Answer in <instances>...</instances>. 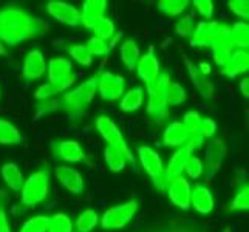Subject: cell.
Masks as SVG:
<instances>
[{"label":"cell","mask_w":249,"mask_h":232,"mask_svg":"<svg viewBox=\"0 0 249 232\" xmlns=\"http://www.w3.org/2000/svg\"><path fill=\"white\" fill-rule=\"evenodd\" d=\"M59 107H61V102L57 99L51 98V99H45V101H39V104L36 107V115L42 116V115H47V113H53L56 111Z\"/></svg>","instance_id":"obj_45"},{"label":"cell","mask_w":249,"mask_h":232,"mask_svg":"<svg viewBox=\"0 0 249 232\" xmlns=\"http://www.w3.org/2000/svg\"><path fill=\"white\" fill-rule=\"evenodd\" d=\"M96 91H98V76L94 74L90 79L79 84L78 87H74L73 90H67V93H64L62 99L59 102L64 107L68 116V121L71 124H78L85 116Z\"/></svg>","instance_id":"obj_2"},{"label":"cell","mask_w":249,"mask_h":232,"mask_svg":"<svg viewBox=\"0 0 249 232\" xmlns=\"http://www.w3.org/2000/svg\"><path fill=\"white\" fill-rule=\"evenodd\" d=\"M187 140L189 132L184 128L181 121H172L162 133V143L169 147H183Z\"/></svg>","instance_id":"obj_23"},{"label":"cell","mask_w":249,"mask_h":232,"mask_svg":"<svg viewBox=\"0 0 249 232\" xmlns=\"http://www.w3.org/2000/svg\"><path fill=\"white\" fill-rule=\"evenodd\" d=\"M158 10L167 16V17H177L181 16L189 6L187 0H161V2L157 3Z\"/></svg>","instance_id":"obj_31"},{"label":"cell","mask_w":249,"mask_h":232,"mask_svg":"<svg viewBox=\"0 0 249 232\" xmlns=\"http://www.w3.org/2000/svg\"><path fill=\"white\" fill-rule=\"evenodd\" d=\"M249 70V53L248 50H234L231 53L228 62L220 68V74L234 79V77L245 74Z\"/></svg>","instance_id":"obj_15"},{"label":"cell","mask_w":249,"mask_h":232,"mask_svg":"<svg viewBox=\"0 0 249 232\" xmlns=\"http://www.w3.org/2000/svg\"><path fill=\"white\" fill-rule=\"evenodd\" d=\"M91 31H93V37L108 42L116 34V27H115V22L111 20L110 17H102V19H99L93 25Z\"/></svg>","instance_id":"obj_30"},{"label":"cell","mask_w":249,"mask_h":232,"mask_svg":"<svg viewBox=\"0 0 249 232\" xmlns=\"http://www.w3.org/2000/svg\"><path fill=\"white\" fill-rule=\"evenodd\" d=\"M144 102V90L141 87H133L124 93V96L119 102V108L125 113H132V111L140 110Z\"/></svg>","instance_id":"obj_26"},{"label":"cell","mask_w":249,"mask_h":232,"mask_svg":"<svg viewBox=\"0 0 249 232\" xmlns=\"http://www.w3.org/2000/svg\"><path fill=\"white\" fill-rule=\"evenodd\" d=\"M138 157L142 169L145 170L152 178V183L158 191H166L167 187V178H166V172H164V164H162V160L160 157V153L149 147V145H140L138 147Z\"/></svg>","instance_id":"obj_7"},{"label":"cell","mask_w":249,"mask_h":232,"mask_svg":"<svg viewBox=\"0 0 249 232\" xmlns=\"http://www.w3.org/2000/svg\"><path fill=\"white\" fill-rule=\"evenodd\" d=\"M79 13H81V25L91 30L93 25L99 19L106 17L107 2L106 0H85L82 3V11Z\"/></svg>","instance_id":"obj_21"},{"label":"cell","mask_w":249,"mask_h":232,"mask_svg":"<svg viewBox=\"0 0 249 232\" xmlns=\"http://www.w3.org/2000/svg\"><path fill=\"white\" fill-rule=\"evenodd\" d=\"M191 206L198 214H201V215H208V214H211L213 211V206H215V200H213L211 189L201 183H196L195 186H192Z\"/></svg>","instance_id":"obj_18"},{"label":"cell","mask_w":249,"mask_h":232,"mask_svg":"<svg viewBox=\"0 0 249 232\" xmlns=\"http://www.w3.org/2000/svg\"><path fill=\"white\" fill-rule=\"evenodd\" d=\"M186 174L196 179V178H200L203 174H204V167H203V161L198 158V157H195V155H192L191 158H189L187 161V164H186Z\"/></svg>","instance_id":"obj_43"},{"label":"cell","mask_w":249,"mask_h":232,"mask_svg":"<svg viewBox=\"0 0 249 232\" xmlns=\"http://www.w3.org/2000/svg\"><path fill=\"white\" fill-rule=\"evenodd\" d=\"M87 50L89 53L93 56H98V57H104L110 53V47H108V42L106 40H101V39H96V37H91L89 42H87Z\"/></svg>","instance_id":"obj_40"},{"label":"cell","mask_w":249,"mask_h":232,"mask_svg":"<svg viewBox=\"0 0 249 232\" xmlns=\"http://www.w3.org/2000/svg\"><path fill=\"white\" fill-rule=\"evenodd\" d=\"M183 62L187 68V73H189V77H191V81L194 84V87L201 94V98L204 99H212L213 94H215V87H213L212 81L209 79L208 76H204L200 73L198 67H196L192 61H189L187 56H183Z\"/></svg>","instance_id":"obj_16"},{"label":"cell","mask_w":249,"mask_h":232,"mask_svg":"<svg viewBox=\"0 0 249 232\" xmlns=\"http://www.w3.org/2000/svg\"><path fill=\"white\" fill-rule=\"evenodd\" d=\"M181 124L184 125V128L189 132V135L194 133H200V124H201V116L198 111L195 110H189L184 113Z\"/></svg>","instance_id":"obj_39"},{"label":"cell","mask_w":249,"mask_h":232,"mask_svg":"<svg viewBox=\"0 0 249 232\" xmlns=\"http://www.w3.org/2000/svg\"><path fill=\"white\" fill-rule=\"evenodd\" d=\"M234 50H228V48H213L212 50V56H213V62H215L220 68L228 62V59Z\"/></svg>","instance_id":"obj_47"},{"label":"cell","mask_w":249,"mask_h":232,"mask_svg":"<svg viewBox=\"0 0 249 232\" xmlns=\"http://www.w3.org/2000/svg\"><path fill=\"white\" fill-rule=\"evenodd\" d=\"M140 57H141V51L138 44H136V40L135 39L124 40V44L121 45V61L128 71L135 70Z\"/></svg>","instance_id":"obj_25"},{"label":"cell","mask_w":249,"mask_h":232,"mask_svg":"<svg viewBox=\"0 0 249 232\" xmlns=\"http://www.w3.org/2000/svg\"><path fill=\"white\" fill-rule=\"evenodd\" d=\"M5 195L3 191H0V232H11L10 223H8L6 217V209H5Z\"/></svg>","instance_id":"obj_48"},{"label":"cell","mask_w":249,"mask_h":232,"mask_svg":"<svg viewBox=\"0 0 249 232\" xmlns=\"http://www.w3.org/2000/svg\"><path fill=\"white\" fill-rule=\"evenodd\" d=\"M191 45L198 48H228L234 50L231 40V27L217 20H203L192 31Z\"/></svg>","instance_id":"obj_3"},{"label":"cell","mask_w":249,"mask_h":232,"mask_svg":"<svg viewBox=\"0 0 249 232\" xmlns=\"http://www.w3.org/2000/svg\"><path fill=\"white\" fill-rule=\"evenodd\" d=\"M74 84V81H70V82H64V84H42L40 87L34 91V98H36L37 101H45V99H51L57 96L59 93L62 91H67L68 89L71 87V85Z\"/></svg>","instance_id":"obj_29"},{"label":"cell","mask_w":249,"mask_h":232,"mask_svg":"<svg viewBox=\"0 0 249 232\" xmlns=\"http://www.w3.org/2000/svg\"><path fill=\"white\" fill-rule=\"evenodd\" d=\"M192 5L195 6V10L198 11V14L204 19H211L213 16V10H215V6H213V2L211 0H194Z\"/></svg>","instance_id":"obj_44"},{"label":"cell","mask_w":249,"mask_h":232,"mask_svg":"<svg viewBox=\"0 0 249 232\" xmlns=\"http://www.w3.org/2000/svg\"><path fill=\"white\" fill-rule=\"evenodd\" d=\"M248 209H249V187L248 184H243L235 194L234 200L231 201L229 211L237 212V211H248Z\"/></svg>","instance_id":"obj_37"},{"label":"cell","mask_w":249,"mask_h":232,"mask_svg":"<svg viewBox=\"0 0 249 232\" xmlns=\"http://www.w3.org/2000/svg\"><path fill=\"white\" fill-rule=\"evenodd\" d=\"M48 25L22 8L6 6L0 10V40L3 45L16 47L25 40L42 36Z\"/></svg>","instance_id":"obj_1"},{"label":"cell","mask_w":249,"mask_h":232,"mask_svg":"<svg viewBox=\"0 0 249 232\" xmlns=\"http://www.w3.org/2000/svg\"><path fill=\"white\" fill-rule=\"evenodd\" d=\"M67 51H68V54H70V57L73 59V61H76L79 65L89 67L93 62V57L89 53V50H87V47H85V45L71 44V45L67 47Z\"/></svg>","instance_id":"obj_36"},{"label":"cell","mask_w":249,"mask_h":232,"mask_svg":"<svg viewBox=\"0 0 249 232\" xmlns=\"http://www.w3.org/2000/svg\"><path fill=\"white\" fill-rule=\"evenodd\" d=\"M94 127H96L98 133L106 140L107 145L111 149H115L118 152H121L124 155V158L127 160V162L130 164H135V157L128 147V144L125 141V138L123 136V132L119 130V127L115 124V121H111L108 116H98L96 123H94Z\"/></svg>","instance_id":"obj_6"},{"label":"cell","mask_w":249,"mask_h":232,"mask_svg":"<svg viewBox=\"0 0 249 232\" xmlns=\"http://www.w3.org/2000/svg\"><path fill=\"white\" fill-rule=\"evenodd\" d=\"M226 153H228V147L225 141L221 138H215V136L211 138L208 147H206L204 162H203L206 177L212 178L221 169L223 161L226 158Z\"/></svg>","instance_id":"obj_10"},{"label":"cell","mask_w":249,"mask_h":232,"mask_svg":"<svg viewBox=\"0 0 249 232\" xmlns=\"http://www.w3.org/2000/svg\"><path fill=\"white\" fill-rule=\"evenodd\" d=\"M191 157H192V152L187 147H184V145L183 147H178V150L172 155V158L169 160L167 167H164L167 181H170V179H174V178H178V177H183L186 164Z\"/></svg>","instance_id":"obj_22"},{"label":"cell","mask_w":249,"mask_h":232,"mask_svg":"<svg viewBox=\"0 0 249 232\" xmlns=\"http://www.w3.org/2000/svg\"><path fill=\"white\" fill-rule=\"evenodd\" d=\"M47 232H73V221L67 214H54V215L48 217Z\"/></svg>","instance_id":"obj_33"},{"label":"cell","mask_w":249,"mask_h":232,"mask_svg":"<svg viewBox=\"0 0 249 232\" xmlns=\"http://www.w3.org/2000/svg\"><path fill=\"white\" fill-rule=\"evenodd\" d=\"M191 191H192V186L184 177L170 179L166 187V192L169 195L170 201L174 203L177 208L183 211H187L191 208Z\"/></svg>","instance_id":"obj_13"},{"label":"cell","mask_w":249,"mask_h":232,"mask_svg":"<svg viewBox=\"0 0 249 232\" xmlns=\"http://www.w3.org/2000/svg\"><path fill=\"white\" fill-rule=\"evenodd\" d=\"M56 179L61 183L68 192L74 195H79L84 192V178L78 169H73L70 166H57L54 169Z\"/></svg>","instance_id":"obj_17"},{"label":"cell","mask_w":249,"mask_h":232,"mask_svg":"<svg viewBox=\"0 0 249 232\" xmlns=\"http://www.w3.org/2000/svg\"><path fill=\"white\" fill-rule=\"evenodd\" d=\"M200 133L201 136L206 140V138H213L217 133V124L213 119L211 118H201V124H200Z\"/></svg>","instance_id":"obj_46"},{"label":"cell","mask_w":249,"mask_h":232,"mask_svg":"<svg viewBox=\"0 0 249 232\" xmlns=\"http://www.w3.org/2000/svg\"><path fill=\"white\" fill-rule=\"evenodd\" d=\"M175 232H201V231L196 226H191V228H181V231H175Z\"/></svg>","instance_id":"obj_51"},{"label":"cell","mask_w":249,"mask_h":232,"mask_svg":"<svg viewBox=\"0 0 249 232\" xmlns=\"http://www.w3.org/2000/svg\"><path fill=\"white\" fill-rule=\"evenodd\" d=\"M138 212V201L130 200L110 208L101 217V226L106 231H118L127 226Z\"/></svg>","instance_id":"obj_8"},{"label":"cell","mask_w":249,"mask_h":232,"mask_svg":"<svg viewBox=\"0 0 249 232\" xmlns=\"http://www.w3.org/2000/svg\"><path fill=\"white\" fill-rule=\"evenodd\" d=\"M98 93L99 96L107 101L113 102L123 98L125 93V81L121 74L113 71H99L98 74Z\"/></svg>","instance_id":"obj_9"},{"label":"cell","mask_w":249,"mask_h":232,"mask_svg":"<svg viewBox=\"0 0 249 232\" xmlns=\"http://www.w3.org/2000/svg\"><path fill=\"white\" fill-rule=\"evenodd\" d=\"M47 229H48V217L37 215L25 221L19 232H47Z\"/></svg>","instance_id":"obj_38"},{"label":"cell","mask_w":249,"mask_h":232,"mask_svg":"<svg viewBox=\"0 0 249 232\" xmlns=\"http://www.w3.org/2000/svg\"><path fill=\"white\" fill-rule=\"evenodd\" d=\"M226 232H228V231H226Z\"/></svg>","instance_id":"obj_53"},{"label":"cell","mask_w":249,"mask_h":232,"mask_svg":"<svg viewBox=\"0 0 249 232\" xmlns=\"http://www.w3.org/2000/svg\"><path fill=\"white\" fill-rule=\"evenodd\" d=\"M186 90L181 84L178 82H172L167 85V91H166V101H167V107H177L181 106L186 101Z\"/></svg>","instance_id":"obj_35"},{"label":"cell","mask_w":249,"mask_h":232,"mask_svg":"<svg viewBox=\"0 0 249 232\" xmlns=\"http://www.w3.org/2000/svg\"><path fill=\"white\" fill-rule=\"evenodd\" d=\"M229 11L240 19H248L249 17V2L248 0H229L228 2Z\"/></svg>","instance_id":"obj_42"},{"label":"cell","mask_w":249,"mask_h":232,"mask_svg":"<svg viewBox=\"0 0 249 232\" xmlns=\"http://www.w3.org/2000/svg\"><path fill=\"white\" fill-rule=\"evenodd\" d=\"M98 221H99V215L96 211L85 209L76 218V229H78V232H90L91 229L98 226Z\"/></svg>","instance_id":"obj_32"},{"label":"cell","mask_w":249,"mask_h":232,"mask_svg":"<svg viewBox=\"0 0 249 232\" xmlns=\"http://www.w3.org/2000/svg\"><path fill=\"white\" fill-rule=\"evenodd\" d=\"M104 160H106V164L111 172H121L125 169L127 166V160L124 158V155L121 152H118L111 147H106L104 150Z\"/></svg>","instance_id":"obj_34"},{"label":"cell","mask_w":249,"mask_h":232,"mask_svg":"<svg viewBox=\"0 0 249 232\" xmlns=\"http://www.w3.org/2000/svg\"><path fill=\"white\" fill-rule=\"evenodd\" d=\"M51 152H53L56 160H61L64 162H82L85 161V152L81 147V144L74 140H62L51 143Z\"/></svg>","instance_id":"obj_11"},{"label":"cell","mask_w":249,"mask_h":232,"mask_svg":"<svg viewBox=\"0 0 249 232\" xmlns=\"http://www.w3.org/2000/svg\"><path fill=\"white\" fill-rule=\"evenodd\" d=\"M240 91H242V94L246 99L249 98V79L248 77H243V79L240 81Z\"/></svg>","instance_id":"obj_49"},{"label":"cell","mask_w":249,"mask_h":232,"mask_svg":"<svg viewBox=\"0 0 249 232\" xmlns=\"http://www.w3.org/2000/svg\"><path fill=\"white\" fill-rule=\"evenodd\" d=\"M23 138L13 123L0 118V145H19Z\"/></svg>","instance_id":"obj_27"},{"label":"cell","mask_w":249,"mask_h":232,"mask_svg":"<svg viewBox=\"0 0 249 232\" xmlns=\"http://www.w3.org/2000/svg\"><path fill=\"white\" fill-rule=\"evenodd\" d=\"M195 28V23H194V17L192 16H184L181 17L177 25H175V31L179 37H191L192 36V31Z\"/></svg>","instance_id":"obj_41"},{"label":"cell","mask_w":249,"mask_h":232,"mask_svg":"<svg viewBox=\"0 0 249 232\" xmlns=\"http://www.w3.org/2000/svg\"><path fill=\"white\" fill-rule=\"evenodd\" d=\"M8 51H6V47L2 44V40H0V56H6Z\"/></svg>","instance_id":"obj_52"},{"label":"cell","mask_w":249,"mask_h":232,"mask_svg":"<svg viewBox=\"0 0 249 232\" xmlns=\"http://www.w3.org/2000/svg\"><path fill=\"white\" fill-rule=\"evenodd\" d=\"M50 194V170L42 167L25 179L20 189V203L25 209H33L44 203Z\"/></svg>","instance_id":"obj_4"},{"label":"cell","mask_w":249,"mask_h":232,"mask_svg":"<svg viewBox=\"0 0 249 232\" xmlns=\"http://www.w3.org/2000/svg\"><path fill=\"white\" fill-rule=\"evenodd\" d=\"M47 13L53 17L54 20L65 23L68 27H78L81 25V13L76 6L61 2V0H53L47 3Z\"/></svg>","instance_id":"obj_12"},{"label":"cell","mask_w":249,"mask_h":232,"mask_svg":"<svg viewBox=\"0 0 249 232\" xmlns=\"http://www.w3.org/2000/svg\"><path fill=\"white\" fill-rule=\"evenodd\" d=\"M196 67H198V70H200V73H201V74H204V76H208V77H209V74H211V65H209V64L200 62Z\"/></svg>","instance_id":"obj_50"},{"label":"cell","mask_w":249,"mask_h":232,"mask_svg":"<svg viewBox=\"0 0 249 232\" xmlns=\"http://www.w3.org/2000/svg\"><path fill=\"white\" fill-rule=\"evenodd\" d=\"M170 76L166 71H161L157 81L147 85V115L155 123H162L167 118V101H166V91L167 85L170 84Z\"/></svg>","instance_id":"obj_5"},{"label":"cell","mask_w":249,"mask_h":232,"mask_svg":"<svg viewBox=\"0 0 249 232\" xmlns=\"http://www.w3.org/2000/svg\"><path fill=\"white\" fill-rule=\"evenodd\" d=\"M0 174H2L5 184L10 187L13 192H20V189L23 186V175L16 162H5L2 166V170H0Z\"/></svg>","instance_id":"obj_24"},{"label":"cell","mask_w":249,"mask_h":232,"mask_svg":"<svg viewBox=\"0 0 249 232\" xmlns=\"http://www.w3.org/2000/svg\"><path fill=\"white\" fill-rule=\"evenodd\" d=\"M231 40H232L234 50H248L249 25L246 22H235L231 27Z\"/></svg>","instance_id":"obj_28"},{"label":"cell","mask_w":249,"mask_h":232,"mask_svg":"<svg viewBox=\"0 0 249 232\" xmlns=\"http://www.w3.org/2000/svg\"><path fill=\"white\" fill-rule=\"evenodd\" d=\"M76 81L73 74V65L67 57H53L48 62V82L64 84Z\"/></svg>","instance_id":"obj_19"},{"label":"cell","mask_w":249,"mask_h":232,"mask_svg":"<svg viewBox=\"0 0 249 232\" xmlns=\"http://www.w3.org/2000/svg\"><path fill=\"white\" fill-rule=\"evenodd\" d=\"M136 73H138L140 79L145 84V87L157 81V77L160 76V62L157 56L153 54V48H150L149 53H145L140 57L138 64H136Z\"/></svg>","instance_id":"obj_20"},{"label":"cell","mask_w":249,"mask_h":232,"mask_svg":"<svg viewBox=\"0 0 249 232\" xmlns=\"http://www.w3.org/2000/svg\"><path fill=\"white\" fill-rule=\"evenodd\" d=\"M47 71V62L44 53L39 48H33L31 51H28V54L25 56V61L22 65V76L25 81H36L39 77L44 76V73Z\"/></svg>","instance_id":"obj_14"}]
</instances>
